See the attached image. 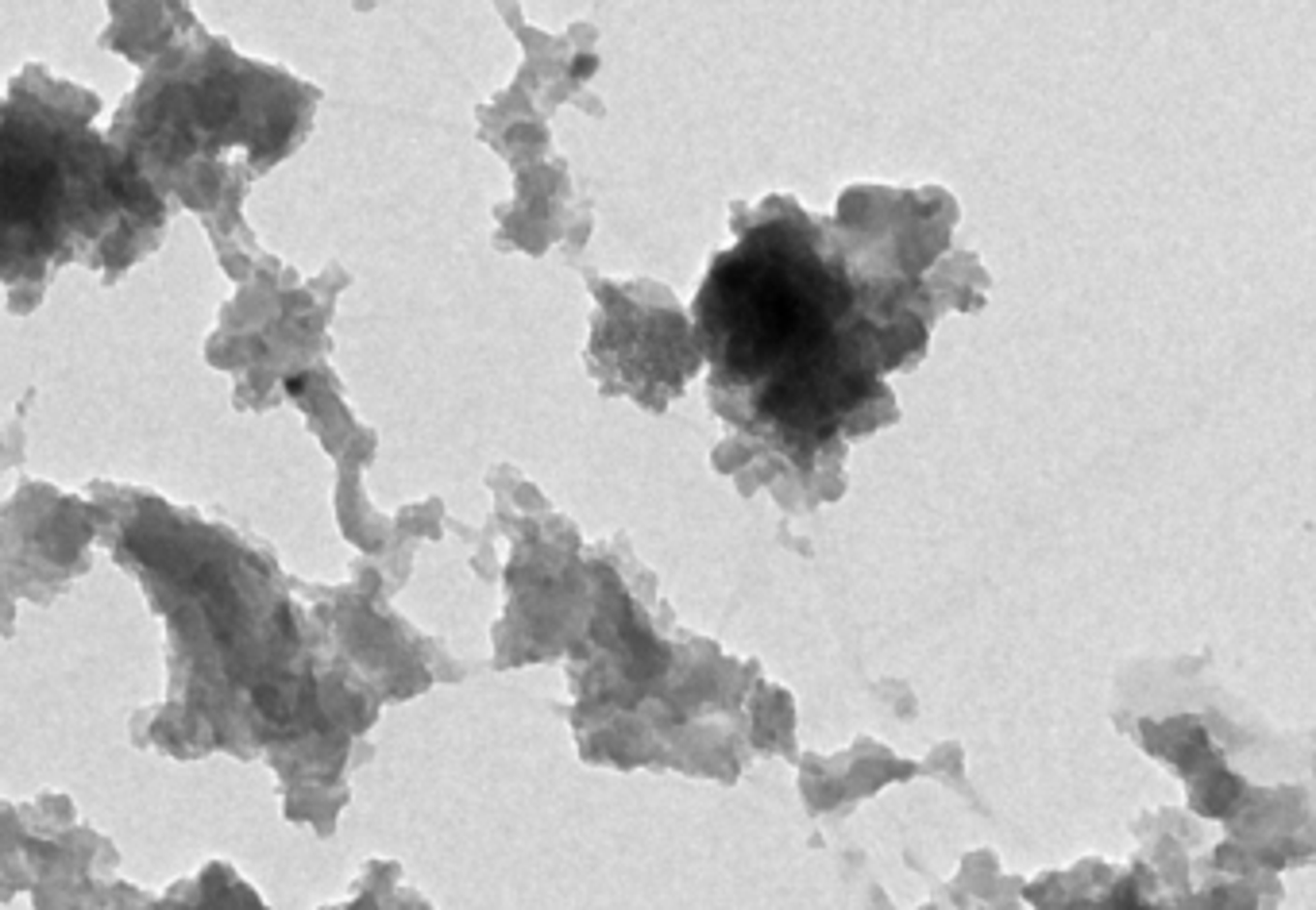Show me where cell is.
Listing matches in <instances>:
<instances>
[{"label": "cell", "instance_id": "1", "mask_svg": "<svg viewBox=\"0 0 1316 910\" xmlns=\"http://www.w3.org/2000/svg\"><path fill=\"white\" fill-rule=\"evenodd\" d=\"M112 178L77 116L0 112V271H43L101 236L124 213Z\"/></svg>", "mask_w": 1316, "mask_h": 910}, {"label": "cell", "instance_id": "2", "mask_svg": "<svg viewBox=\"0 0 1316 910\" xmlns=\"http://www.w3.org/2000/svg\"><path fill=\"white\" fill-rule=\"evenodd\" d=\"M591 70H595V58H591V54H583V58L576 62V73H580V77H587Z\"/></svg>", "mask_w": 1316, "mask_h": 910}]
</instances>
